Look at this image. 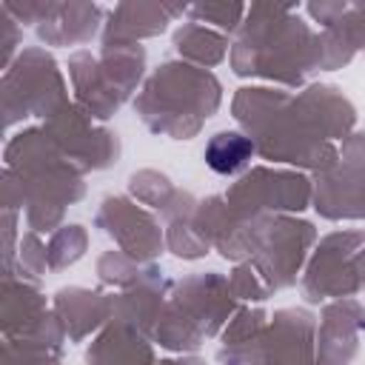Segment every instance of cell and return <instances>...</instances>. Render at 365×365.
<instances>
[{"mask_svg": "<svg viewBox=\"0 0 365 365\" xmlns=\"http://www.w3.org/2000/svg\"><path fill=\"white\" fill-rule=\"evenodd\" d=\"M66 68H68V80H71V91H74V106L83 108L94 123L111 120L125 106L117 97V91L106 83L97 54L80 48V51H74L68 57Z\"/></svg>", "mask_w": 365, "mask_h": 365, "instance_id": "19", "label": "cell"}, {"mask_svg": "<svg viewBox=\"0 0 365 365\" xmlns=\"http://www.w3.org/2000/svg\"><path fill=\"white\" fill-rule=\"evenodd\" d=\"M311 177L297 168L251 165L237 177L225 202L237 217H265V214H302L311 205Z\"/></svg>", "mask_w": 365, "mask_h": 365, "instance_id": "8", "label": "cell"}, {"mask_svg": "<svg viewBox=\"0 0 365 365\" xmlns=\"http://www.w3.org/2000/svg\"><path fill=\"white\" fill-rule=\"evenodd\" d=\"M160 265L157 262H140L128 254H123L120 248H111V251H103L94 262V274L103 285L108 288H117V291H128L140 282H145L151 274H157Z\"/></svg>", "mask_w": 365, "mask_h": 365, "instance_id": "28", "label": "cell"}, {"mask_svg": "<svg viewBox=\"0 0 365 365\" xmlns=\"http://www.w3.org/2000/svg\"><path fill=\"white\" fill-rule=\"evenodd\" d=\"M228 291L242 305H251V302L259 305V302H265L271 297V291L265 288V282L259 279V274L254 271L251 262H237L231 268V274H228Z\"/></svg>", "mask_w": 365, "mask_h": 365, "instance_id": "34", "label": "cell"}, {"mask_svg": "<svg viewBox=\"0 0 365 365\" xmlns=\"http://www.w3.org/2000/svg\"><path fill=\"white\" fill-rule=\"evenodd\" d=\"M222 83L214 71L182 60L160 63L134 97L140 123L168 140H194L205 120L220 111Z\"/></svg>", "mask_w": 365, "mask_h": 365, "instance_id": "4", "label": "cell"}, {"mask_svg": "<svg viewBox=\"0 0 365 365\" xmlns=\"http://www.w3.org/2000/svg\"><path fill=\"white\" fill-rule=\"evenodd\" d=\"M66 77L43 46H23L17 60L0 77V106L6 128L40 117L43 123L54 117L63 106H68Z\"/></svg>", "mask_w": 365, "mask_h": 365, "instance_id": "6", "label": "cell"}, {"mask_svg": "<svg viewBox=\"0 0 365 365\" xmlns=\"http://www.w3.org/2000/svg\"><path fill=\"white\" fill-rule=\"evenodd\" d=\"M311 205L322 220H365V131H354L339 145V160L311 177Z\"/></svg>", "mask_w": 365, "mask_h": 365, "instance_id": "10", "label": "cell"}, {"mask_svg": "<svg viewBox=\"0 0 365 365\" xmlns=\"http://www.w3.org/2000/svg\"><path fill=\"white\" fill-rule=\"evenodd\" d=\"M356 274H359V291H365V245L356 254Z\"/></svg>", "mask_w": 365, "mask_h": 365, "instance_id": "38", "label": "cell"}, {"mask_svg": "<svg viewBox=\"0 0 365 365\" xmlns=\"http://www.w3.org/2000/svg\"><path fill=\"white\" fill-rule=\"evenodd\" d=\"M317 319V365H351L365 334V305L354 297L331 299Z\"/></svg>", "mask_w": 365, "mask_h": 365, "instance_id": "14", "label": "cell"}, {"mask_svg": "<svg viewBox=\"0 0 365 365\" xmlns=\"http://www.w3.org/2000/svg\"><path fill=\"white\" fill-rule=\"evenodd\" d=\"M106 11L97 3H80V0H48L40 23L34 26V34L46 46H86L97 37Z\"/></svg>", "mask_w": 365, "mask_h": 365, "instance_id": "16", "label": "cell"}, {"mask_svg": "<svg viewBox=\"0 0 365 365\" xmlns=\"http://www.w3.org/2000/svg\"><path fill=\"white\" fill-rule=\"evenodd\" d=\"M43 131L80 174L108 171L120 163L123 143L117 131L106 128L103 123H94L83 108L74 106V100L63 106L54 117H48L43 123Z\"/></svg>", "mask_w": 365, "mask_h": 365, "instance_id": "11", "label": "cell"}, {"mask_svg": "<svg viewBox=\"0 0 365 365\" xmlns=\"http://www.w3.org/2000/svg\"><path fill=\"white\" fill-rule=\"evenodd\" d=\"M185 11H188V6L160 3V0L117 3L106 17L100 43L103 46H117V43H140L145 37H157L168 29V23L180 20Z\"/></svg>", "mask_w": 365, "mask_h": 365, "instance_id": "15", "label": "cell"}, {"mask_svg": "<svg viewBox=\"0 0 365 365\" xmlns=\"http://www.w3.org/2000/svg\"><path fill=\"white\" fill-rule=\"evenodd\" d=\"M268 319L271 317L265 314L262 305H240L220 334V342H222L220 348H240V345L259 342L268 328Z\"/></svg>", "mask_w": 365, "mask_h": 365, "instance_id": "30", "label": "cell"}, {"mask_svg": "<svg viewBox=\"0 0 365 365\" xmlns=\"http://www.w3.org/2000/svg\"><path fill=\"white\" fill-rule=\"evenodd\" d=\"M231 117L268 163L297 171H328L339 160V145L328 143L305 117L297 94L277 86H242L231 100Z\"/></svg>", "mask_w": 365, "mask_h": 365, "instance_id": "2", "label": "cell"}, {"mask_svg": "<svg viewBox=\"0 0 365 365\" xmlns=\"http://www.w3.org/2000/svg\"><path fill=\"white\" fill-rule=\"evenodd\" d=\"M362 245H365L362 228H336L319 237L299 277L305 302L319 305L325 299L356 297L359 294L356 254Z\"/></svg>", "mask_w": 365, "mask_h": 365, "instance_id": "9", "label": "cell"}, {"mask_svg": "<svg viewBox=\"0 0 365 365\" xmlns=\"http://www.w3.org/2000/svg\"><path fill=\"white\" fill-rule=\"evenodd\" d=\"M297 103L311 120V125L328 140L342 143L354 134L356 125V108L342 94V88L331 83H308L302 91H297Z\"/></svg>", "mask_w": 365, "mask_h": 365, "instance_id": "18", "label": "cell"}, {"mask_svg": "<svg viewBox=\"0 0 365 365\" xmlns=\"http://www.w3.org/2000/svg\"><path fill=\"white\" fill-rule=\"evenodd\" d=\"M94 228L106 234L123 254L140 262H157L165 251V231L160 220L145 211L137 200L123 194H108L94 211Z\"/></svg>", "mask_w": 365, "mask_h": 365, "instance_id": "12", "label": "cell"}, {"mask_svg": "<svg viewBox=\"0 0 365 365\" xmlns=\"http://www.w3.org/2000/svg\"><path fill=\"white\" fill-rule=\"evenodd\" d=\"M157 365H205V359H200V356H194V354H180V356L160 359Z\"/></svg>", "mask_w": 365, "mask_h": 365, "instance_id": "37", "label": "cell"}, {"mask_svg": "<svg viewBox=\"0 0 365 365\" xmlns=\"http://www.w3.org/2000/svg\"><path fill=\"white\" fill-rule=\"evenodd\" d=\"M168 291H171V282L165 279V274L160 268L145 282H140L128 291L111 294V319L108 322H120V325L134 328L151 339L154 325H157L160 311H163V302L168 299Z\"/></svg>", "mask_w": 365, "mask_h": 365, "instance_id": "21", "label": "cell"}, {"mask_svg": "<svg viewBox=\"0 0 365 365\" xmlns=\"http://www.w3.org/2000/svg\"><path fill=\"white\" fill-rule=\"evenodd\" d=\"M51 311L57 314L68 342H86L91 334H100L111 319V294L100 288L63 285L51 297Z\"/></svg>", "mask_w": 365, "mask_h": 365, "instance_id": "17", "label": "cell"}, {"mask_svg": "<svg viewBox=\"0 0 365 365\" xmlns=\"http://www.w3.org/2000/svg\"><path fill=\"white\" fill-rule=\"evenodd\" d=\"M51 314V305L37 282H29L17 274L3 277L0 291V331L3 339L9 336H26L31 334L46 317Z\"/></svg>", "mask_w": 365, "mask_h": 365, "instance_id": "20", "label": "cell"}, {"mask_svg": "<svg viewBox=\"0 0 365 365\" xmlns=\"http://www.w3.org/2000/svg\"><path fill=\"white\" fill-rule=\"evenodd\" d=\"M188 20L208 26L220 34H237V29L242 26L248 6L245 3H194L188 6Z\"/></svg>", "mask_w": 365, "mask_h": 365, "instance_id": "32", "label": "cell"}, {"mask_svg": "<svg viewBox=\"0 0 365 365\" xmlns=\"http://www.w3.org/2000/svg\"><path fill=\"white\" fill-rule=\"evenodd\" d=\"M240 302L228 291V277L220 271H197L171 282L154 325V342L171 354H194L205 339L222 334Z\"/></svg>", "mask_w": 365, "mask_h": 365, "instance_id": "5", "label": "cell"}, {"mask_svg": "<svg viewBox=\"0 0 365 365\" xmlns=\"http://www.w3.org/2000/svg\"><path fill=\"white\" fill-rule=\"evenodd\" d=\"M348 9V0H319V3H308L305 11L314 23H319V29L331 26L342 11Z\"/></svg>", "mask_w": 365, "mask_h": 365, "instance_id": "36", "label": "cell"}, {"mask_svg": "<svg viewBox=\"0 0 365 365\" xmlns=\"http://www.w3.org/2000/svg\"><path fill=\"white\" fill-rule=\"evenodd\" d=\"M3 168L20 182L29 231L54 234L66 211L86 197L83 174L63 157L43 125H29L6 140Z\"/></svg>", "mask_w": 365, "mask_h": 365, "instance_id": "3", "label": "cell"}, {"mask_svg": "<svg viewBox=\"0 0 365 365\" xmlns=\"http://www.w3.org/2000/svg\"><path fill=\"white\" fill-rule=\"evenodd\" d=\"M48 268L51 271H66L74 262H80L88 251V231L80 222L60 225L54 234H48Z\"/></svg>", "mask_w": 365, "mask_h": 365, "instance_id": "29", "label": "cell"}, {"mask_svg": "<svg viewBox=\"0 0 365 365\" xmlns=\"http://www.w3.org/2000/svg\"><path fill=\"white\" fill-rule=\"evenodd\" d=\"M299 6L251 3L228 51L237 77H257L277 88H302L322 71L319 31L297 14Z\"/></svg>", "mask_w": 365, "mask_h": 365, "instance_id": "1", "label": "cell"}, {"mask_svg": "<svg viewBox=\"0 0 365 365\" xmlns=\"http://www.w3.org/2000/svg\"><path fill=\"white\" fill-rule=\"evenodd\" d=\"M171 46L174 51L180 54L182 63H191L197 68H214L220 66L228 51H231V40L228 34H220L208 26H200V23H180L171 34Z\"/></svg>", "mask_w": 365, "mask_h": 365, "instance_id": "26", "label": "cell"}, {"mask_svg": "<svg viewBox=\"0 0 365 365\" xmlns=\"http://www.w3.org/2000/svg\"><path fill=\"white\" fill-rule=\"evenodd\" d=\"M317 317L308 308H279L262 334V365H317Z\"/></svg>", "mask_w": 365, "mask_h": 365, "instance_id": "13", "label": "cell"}, {"mask_svg": "<svg viewBox=\"0 0 365 365\" xmlns=\"http://www.w3.org/2000/svg\"><path fill=\"white\" fill-rule=\"evenodd\" d=\"M100 71L106 77V83L117 91V97L123 103H128L134 97L137 88H143L145 83V48L140 43H117V46H100Z\"/></svg>", "mask_w": 365, "mask_h": 365, "instance_id": "25", "label": "cell"}, {"mask_svg": "<svg viewBox=\"0 0 365 365\" xmlns=\"http://www.w3.org/2000/svg\"><path fill=\"white\" fill-rule=\"evenodd\" d=\"M254 154H257L254 143L237 128H222L211 134L202 148L205 165L220 177H242L251 168Z\"/></svg>", "mask_w": 365, "mask_h": 365, "instance_id": "27", "label": "cell"}, {"mask_svg": "<svg viewBox=\"0 0 365 365\" xmlns=\"http://www.w3.org/2000/svg\"><path fill=\"white\" fill-rule=\"evenodd\" d=\"M128 194L131 200H137L140 205H148L154 211H163L168 205V200L174 197V182L168 180V174L157 171V168H140L128 177Z\"/></svg>", "mask_w": 365, "mask_h": 365, "instance_id": "31", "label": "cell"}, {"mask_svg": "<svg viewBox=\"0 0 365 365\" xmlns=\"http://www.w3.org/2000/svg\"><path fill=\"white\" fill-rule=\"evenodd\" d=\"M37 365H63V359H48V362H37Z\"/></svg>", "mask_w": 365, "mask_h": 365, "instance_id": "39", "label": "cell"}, {"mask_svg": "<svg viewBox=\"0 0 365 365\" xmlns=\"http://www.w3.org/2000/svg\"><path fill=\"white\" fill-rule=\"evenodd\" d=\"M0 29H3V40H0V46H3V60H0V66H3V71L17 60V54L23 51L20 46H23V26L9 14V11H3L0 9Z\"/></svg>", "mask_w": 365, "mask_h": 365, "instance_id": "35", "label": "cell"}, {"mask_svg": "<svg viewBox=\"0 0 365 365\" xmlns=\"http://www.w3.org/2000/svg\"><path fill=\"white\" fill-rule=\"evenodd\" d=\"M322 71L345 68L359 51H365V3H348V9L325 29H319Z\"/></svg>", "mask_w": 365, "mask_h": 365, "instance_id": "24", "label": "cell"}, {"mask_svg": "<svg viewBox=\"0 0 365 365\" xmlns=\"http://www.w3.org/2000/svg\"><path fill=\"white\" fill-rule=\"evenodd\" d=\"M319 234L311 220H302L297 214H268L259 245L251 257L254 271L265 282L271 294L294 288Z\"/></svg>", "mask_w": 365, "mask_h": 365, "instance_id": "7", "label": "cell"}, {"mask_svg": "<svg viewBox=\"0 0 365 365\" xmlns=\"http://www.w3.org/2000/svg\"><path fill=\"white\" fill-rule=\"evenodd\" d=\"M197 197L191 191L177 188L168 205L160 211L163 217V231H165V251H171L177 259H202L211 245L197 234L194 228V211H197Z\"/></svg>", "mask_w": 365, "mask_h": 365, "instance_id": "23", "label": "cell"}, {"mask_svg": "<svg viewBox=\"0 0 365 365\" xmlns=\"http://www.w3.org/2000/svg\"><path fill=\"white\" fill-rule=\"evenodd\" d=\"M48 271H51V268H48V248H46V242L40 240L37 231H26V234L20 237L17 262H14V271H11V274H17V277H23V279L40 285V279H43ZM6 277H9V274H6Z\"/></svg>", "mask_w": 365, "mask_h": 365, "instance_id": "33", "label": "cell"}, {"mask_svg": "<svg viewBox=\"0 0 365 365\" xmlns=\"http://www.w3.org/2000/svg\"><path fill=\"white\" fill-rule=\"evenodd\" d=\"M154 339L143 336L134 328L108 322L86 348V365H157Z\"/></svg>", "mask_w": 365, "mask_h": 365, "instance_id": "22", "label": "cell"}]
</instances>
